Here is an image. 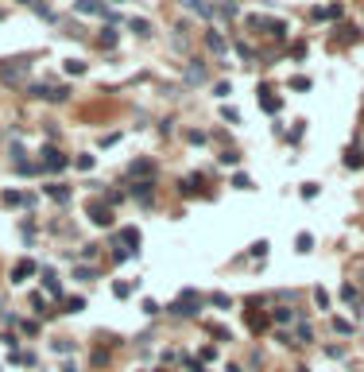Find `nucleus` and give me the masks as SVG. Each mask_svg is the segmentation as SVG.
<instances>
[{"instance_id":"nucleus-1","label":"nucleus","mask_w":364,"mask_h":372,"mask_svg":"<svg viewBox=\"0 0 364 372\" xmlns=\"http://www.w3.org/2000/svg\"><path fill=\"white\" fill-rule=\"evenodd\" d=\"M198 306H201V299L194 291H186V295H178V299H174V314H186V318H194V314H198Z\"/></svg>"},{"instance_id":"nucleus-2","label":"nucleus","mask_w":364,"mask_h":372,"mask_svg":"<svg viewBox=\"0 0 364 372\" xmlns=\"http://www.w3.org/2000/svg\"><path fill=\"white\" fill-rule=\"evenodd\" d=\"M27 275H35V264H31V260H19V264L12 267V283H24Z\"/></svg>"},{"instance_id":"nucleus-3","label":"nucleus","mask_w":364,"mask_h":372,"mask_svg":"<svg viewBox=\"0 0 364 372\" xmlns=\"http://www.w3.org/2000/svg\"><path fill=\"white\" fill-rule=\"evenodd\" d=\"M43 155H47V159H43V163H47V167H51V171H62V167H66V163H70V159H66V155H62V151H54V148H47V151H43Z\"/></svg>"},{"instance_id":"nucleus-4","label":"nucleus","mask_w":364,"mask_h":372,"mask_svg":"<svg viewBox=\"0 0 364 372\" xmlns=\"http://www.w3.org/2000/svg\"><path fill=\"white\" fill-rule=\"evenodd\" d=\"M89 217H93L97 225H113V217H109V210H105V205H93V210H89Z\"/></svg>"},{"instance_id":"nucleus-5","label":"nucleus","mask_w":364,"mask_h":372,"mask_svg":"<svg viewBox=\"0 0 364 372\" xmlns=\"http://www.w3.org/2000/svg\"><path fill=\"white\" fill-rule=\"evenodd\" d=\"M186 8H190V12H198V16H213V8H209L206 0H186Z\"/></svg>"},{"instance_id":"nucleus-6","label":"nucleus","mask_w":364,"mask_h":372,"mask_svg":"<svg viewBox=\"0 0 364 372\" xmlns=\"http://www.w3.org/2000/svg\"><path fill=\"white\" fill-rule=\"evenodd\" d=\"M47 194H51V198H58V202H66V198H70V190H66V186H58V182H51V186H47Z\"/></svg>"},{"instance_id":"nucleus-7","label":"nucleus","mask_w":364,"mask_h":372,"mask_svg":"<svg viewBox=\"0 0 364 372\" xmlns=\"http://www.w3.org/2000/svg\"><path fill=\"white\" fill-rule=\"evenodd\" d=\"M78 12H93V16H101V4H97V0H78Z\"/></svg>"},{"instance_id":"nucleus-8","label":"nucleus","mask_w":364,"mask_h":372,"mask_svg":"<svg viewBox=\"0 0 364 372\" xmlns=\"http://www.w3.org/2000/svg\"><path fill=\"white\" fill-rule=\"evenodd\" d=\"M120 237H124V244H128V252H136V244H139V233H136V229H124Z\"/></svg>"},{"instance_id":"nucleus-9","label":"nucleus","mask_w":364,"mask_h":372,"mask_svg":"<svg viewBox=\"0 0 364 372\" xmlns=\"http://www.w3.org/2000/svg\"><path fill=\"white\" fill-rule=\"evenodd\" d=\"M128 27H132V31H136V35H151L148 19H128Z\"/></svg>"},{"instance_id":"nucleus-10","label":"nucleus","mask_w":364,"mask_h":372,"mask_svg":"<svg viewBox=\"0 0 364 372\" xmlns=\"http://www.w3.org/2000/svg\"><path fill=\"white\" fill-rule=\"evenodd\" d=\"M206 43H209V47H213V51H225V39L217 35V31H209V35H206Z\"/></svg>"},{"instance_id":"nucleus-11","label":"nucleus","mask_w":364,"mask_h":372,"mask_svg":"<svg viewBox=\"0 0 364 372\" xmlns=\"http://www.w3.org/2000/svg\"><path fill=\"white\" fill-rule=\"evenodd\" d=\"M295 244H298V252H310V248H314V237H310V233H302Z\"/></svg>"},{"instance_id":"nucleus-12","label":"nucleus","mask_w":364,"mask_h":372,"mask_svg":"<svg viewBox=\"0 0 364 372\" xmlns=\"http://www.w3.org/2000/svg\"><path fill=\"white\" fill-rule=\"evenodd\" d=\"M43 287H47V291H62L58 279H54V272H43Z\"/></svg>"},{"instance_id":"nucleus-13","label":"nucleus","mask_w":364,"mask_h":372,"mask_svg":"<svg viewBox=\"0 0 364 372\" xmlns=\"http://www.w3.org/2000/svg\"><path fill=\"white\" fill-rule=\"evenodd\" d=\"M271 318H275V322H291V310H287V306H275V310H271Z\"/></svg>"},{"instance_id":"nucleus-14","label":"nucleus","mask_w":364,"mask_h":372,"mask_svg":"<svg viewBox=\"0 0 364 372\" xmlns=\"http://www.w3.org/2000/svg\"><path fill=\"white\" fill-rule=\"evenodd\" d=\"M233 186H236V190H252V178H248V175H236Z\"/></svg>"},{"instance_id":"nucleus-15","label":"nucleus","mask_w":364,"mask_h":372,"mask_svg":"<svg viewBox=\"0 0 364 372\" xmlns=\"http://www.w3.org/2000/svg\"><path fill=\"white\" fill-rule=\"evenodd\" d=\"M113 295H116V299H124V295H132V283H113Z\"/></svg>"},{"instance_id":"nucleus-16","label":"nucleus","mask_w":364,"mask_h":372,"mask_svg":"<svg viewBox=\"0 0 364 372\" xmlns=\"http://www.w3.org/2000/svg\"><path fill=\"white\" fill-rule=\"evenodd\" d=\"M66 70H70V74H82V70H86V62H82V58H70Z\"/></svg>"},{"instance_id":"nucleus-17","label":"nucleus","mask_w":364,"mask_h":372,"mask_svg":"<svg viewBox=\"0 0 364 372\" xmlns=\"http://www.w3.org/2000/svg\"><path fill=\"white\" fill-rule=\"evenodd\" d=\"M82 306H86V302H82V299H66V314H78Z\"/></svg>"},{"instance_id":"nucleus-18","label":"nucleus","mask_w":364,"mask_h":372,"mask_svg":"<svg viewBox=\"0 0 364 372\" xmlns=\"http://www.w3.org/2000/svg\"><path fill=\"white\" fill-rule=\"evenodd\" d=\"M264 252H268V240H256V244H252V256L260 260V256H264Z\"/></svg>"},{"instance_id":"nucleus-19","label":"nucleus","mask_w":364,"mask_h":372,"mask_svg":"<svg viewBox=\"0 0 364 372\" xmlns=\"http://www.w3.org/2000/svg\"><path fill=\"white\" fill-rule=\"evenodd\" d=\"M144 171H151V163H148V159H139V163H132V175H144Z\"/></svg>"},{"instance_id":"nucleus-20","label":"nucleus","mask_w":364,"mask_h":372,"mask_svg":"<svg viewBox=\"0 0 364 372\" xmlns=\"http://www.w3.org/2000/svg\"><path fill=\"white\" fill-rule=\"evenodd\" d=\"M78 167L82 171H93V155H78Z\"/></svg>"},{"instance_id":"nucleus-21","label":"nucleus","mask_w":364,"mask_h":372,"mask_svg":"<svg viewBox=\"0 0 364 372\" xmlns=\"http://www.w3.org/2000/svg\"><path fill=\"white\" fill-rule=\"evenodd\" d=\"M159 310H163V306H159L155 299H148V302H144V314H159Z\"/></svg>"},{"instance_id":"nucleus-22","label":"nucleus","mask_w":364,"mask_h":372,"mask_svg":"<svg viewBox=\"0 0 364 372\" xmlns=\"http://www.w3.org/2000/svg\"><path fill=\"white\" fill-rule=\"evenodd\" d=\"M62 372H78V364H70V361H66V364H62Z\"/></svg>"}]
</instances>
